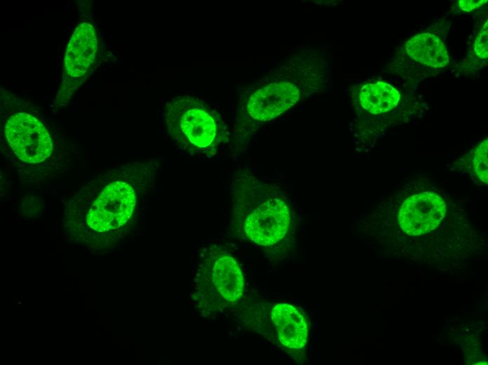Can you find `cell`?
Here are the masks:
<instances>
[{
	"label": "cell",
	"mask_w": 488,
	"mask_h": 365,
	"mask_svg": "<svg viewBox=\"0 0 488 365\" xmlns=\"http://www.w3.org/2000/svg\"><path fill=\"white\" fill-rule=\"evenodd\" d=\"M156 171L154 164L142 163L104 171L83 185L71 204L86 208V225L94 233L118 230L154 187Z\"/></svg>",
	"instance_id": "6da1fadb"
},
{
	"label": "cell",
	"mask_w": 488,
	"mask_h": 365,
	"mask_svg": "<svg viewBox=\"0 0 488 365\" xmlns=\"http://www.w3.org/2000/svg\"><path fill=\"white\" fill-rule=\"evenodd\" d=\"M232 194L240 209L247 211L243 231L248 239L266 247L285 237L290 225V211L274 185L241 172L234 179Z\"/></svg>",
	"instance_id": "7a4b0ae2"
},
{
	"label": "cell",
	"mask_w": 488,
	"mask_h": 365,
	"mask_svg": "<svg viewBox=\"0 0 488 365\" xmlns=\"http://www.w3.org/2000/svg\"><path fill=\"white\" fill-rule=\"evenodd\" d=\"M165 121L168 136L191 155H215L224 137L219 115L196 98L179 96L170 101Z\"/></svg>",
	"instance_id": "3957f363"
},
{
	"label": "cell",
	"mask_w": 488,
	"mask_h": 365,
	"mask_svg": "<svg viewBox=\"0 0 488 365\" xmlns=\"http://www.w3.org/2000/svg\"><path fill=\"white\" fill-rule=\"evenodd\" d=\"M389 194L387 199L398 207L399 228L412 237L439 228L452 204L449 193L423 178L409 181Z\"/></svg>",
	"instance_id": "277c9868"
},
{
	"label": "cell",
	"mask_w": 488,
	"mask_h": 365,
	"mask_svg": "<svg viewBox=\"0 0 488 365\" xmlns=\"http://www.w3.org/2000/svg\"><path fill=\"white\" fill-rule=\"evenodd\" d=\"M4 133L6 140L18 158L31 164L47 160L53 146L46 128L35 117L20 112L7 120Z\"/></svg>",
	"instance_id": "5b68a950"
},
{
	"label": "cell",
	"mask_w": 488,
	"mask_h": 365,
	"mask_svg": "<svg viewBox=\"0 0 488 365\" xmlns=\"http://www.w3.org/2000/svg\"><path fill=\"white\" fill-rule=\"evenodd\" d=\"M300 95L299 88L293 83H270L250 95L245 105L247 117L253 121H270L296 104Z\"/></svg>",
	"instance_id": "8992f818"
},
{
	"label": "cell",
	"mask_w": 488,
	"mask_h": 365,
	"mask_svg": "<svg viewBox=\"0 0 488 365\" xmlns=\"http://www.w3.org/2000/svg\"><path fill=\"white\" fill-rule=\"evenodd\" d=\"M210 272L212 288L228 303L240 300L244 291V277L236 260L221 249H210L203 259Z\"/></svg>",
	"instance_id": "52a82bcc"
},
{
	"label": "cell",
	"mask_w": 488,
	"mask_h": 365,
	"mask_svg": "<svg viewBox=\"0 0 488 365\" xmlns=\"http://www.w3.org/2000/svg\"><path fill=\"white\" fill-rule=\"evenodd\" d=\"M98 48L95 29L93 25L80 23L68 43L64 58V82L76 84L93 63Z\"/></svg>",
	"instance_id": "ba28073f"
},
{
	"label": "cell",
	"mask_w": 488,
	"mask_h": 365,
	"mask_svg": "<svg viewBox=\"0 0 488 365\" xmlns=\"http://www.w3.org/2000/svg\"><path fill=\"white\" fill-rule=\"evenodd\" d=\"M271 320L280 343L288 349L299 350L306 343L308 326L301 313L294 306L280 303L271 310Z\"/></svg>",
	"instance_id": "9c48e42d"
},
{
	"label": "cell",
	"mask_w": 488,
	"mask_h": 365,
	"mask_svg": "<svg viewBox=\"0 0 488 365\" xmlns=\"http://www.w3.org/2000/svg\"><path fill=\"white\" fill-rule=\"evenodd\" d=\"M404 48L413 60L433 67H442L449 62L447 48L435 35L421 33L409 39Z\"/></svg>",
	"instance_id": "30bf717a"
},
{
	"label": "cell",
	"mask_w": 488,
	"mask_h": 365,
	"mask_svg": "<svg viewBox=\"0 0 488 365\" xmlns=\"http://www.w3.org/2000/svg\"><path fill=\"white\" fill-rule=\"evenodd\" d=\"M400 98V93L391 85L383 81L364 85L359 95L362 108L374 115L391 110L398 105Z\"/></svg>",
	"instance_id": "8fae6325"
},
{
	"label": "cell",
	"mask_w": 488,
	"mask_h": 365,
	"mask_svg": "<svg viewBox=\"0 0 488 365\" xmlns=\"http://www.w3.org/2000/svg\"><path fill=\"white\" fill-rule=\"evenodd\" d=\"M487 139L484 140L474 151L471 168L474 176L480 184L487 185Z\"/></svg>",
	"instance_id": "7c38bea8"
},
{
	"label": "cell",
	"mask_w": 488,
	"mask_h": 365,
	"mask_svg": "<svg viewBox=\"0 0 488 365\" xmlns=\"http://www.w3.org/2000/svg\"><path fill=\"white\" fill-rule=\"evenodd\" d=\"M487 21L484 25L480 32L477 34L475 45L474 51L475 54L482 59H487L488 55L487 44H488V26Z\"/></svg>",
	"instance_id": "4fadbf2b"
},
{
	"label": "cell",
	"mask_w": 488,
	"mask_h": 365,
	"mask_svg": "<svg viewBox=\"0 0 488 365\" xmlns=\"http://www.w3.org/2000/svg\"><path fill=\"white\" fill-rule=\"evenodd\" d=\"M485 2H487V1H460L459 6L465 11H470L477 8Z\"/></svg>",
	"instance_id": "5bb4252c"
}]
</instances>
